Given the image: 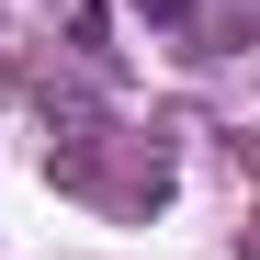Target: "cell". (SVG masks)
<instances>
[{
  "label": "cell",
  "instance_id": "1",
  "mask_svg": "<svg viewBox=\"0 0 260 260\" xmlns=\"http://www.w3.org/2000/svg\"><path fill=\"white\" fill-rule=\"evenodd\" d=\"M147 12H158V23H181V12H192V0H147Z\"/></svg>",
  "mask_w": 260,
  "mask_h": 260
}]
</instances>
